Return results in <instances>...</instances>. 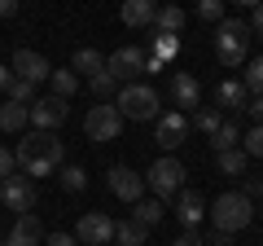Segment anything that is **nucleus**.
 <instances>
[{"mask_svg": "<svg viewBox=\"0 0 263 246\" xmlns=\"http://www.w3.org/2000/svg\"><path fill=\"white\" fill-rule=\"evenodd\" d=\"M193 123H197V128H202L206 136H215V132H219V123H224V119H219V110H197V114H193Z\"/></svg>", "mask_w": 263, "mask_h": 246, "instance_id": "7c9ffc66", "label": "nucleus"}, {"mask_svg": "<svg viewBox=\"0 0 263 246\" xmlns=\"http://www.w3.org/2000/svg\"><path fill=\"white\" fill-rule=\"evenodd\" d=\"M246 114H254V123H263V97H254V101L246 106Z\"/></svg>", "mask_w": 263, "mask_h": 246, "instance_id": "ea45409f", "label": "nucleus"}, {"mask_svg": "<svg viewBox=\"0 0 263 246\" xmlns=\"http://www.w3.org/2000/svg\"><path fill=\"white\" fill-rule=\"evenodd\" d=\"M215 57L224 66H246L250 62V27L241 18H224L215 27Z\"/></svg>", "mask_w": 263, "mask_h": 246, "instance_id": "7ed1b4c3", "label": "nucleus"}, {"mask_svg": "<svg viewBox=\"0 0 263 246\" xmlns=\"http://www.w3.org/2000/svg\"><path fill=\"white\" fill-rule=\"evenodd\" d=\"M241 150H246V159H263V123H254L241 136Z\"/></svg>", "mask_w": 263, "mask_h": 246, "instance_id": "c85d7f7f", "label": "nucleus"}, {"mask_svg": "<svg viewBox=\"0 0 263 246\" xmlns=\"http://www.w3.org/2000/svg\"><path fill=\"white\" fill-rule=\"evenodd\" d=\"M27 123H31L27 106H18V101H5V106H0V132H22Z\"/></svg>", "mask_w": 263, "mask_h": 246, "instance_id": "aec40b11", "label": "nucleus"}, {"mask_svg": "<svg viewBox=\"0 0 263 246\" xmlns=\"http://www.w3.org/2000/svg\"><path fill=\"white\" fill-rule=\"evenodd\" d=\"M246 93L250 97H263V57H254V62H246Z\"/></svg>", "mask_w": 263, "mask_h": 246, "instance_id": "bb28decb", "label": "nucleus"}, {"mask_svg": "<svg viewBox=\"0 0 263 246\" xmlns=\"http://www.w3.org/2000/svg\"><path fill=\"white\" fill-rule=\"evenodd\" d=\"M154 27H158V36H180V31H184V9H180V5H158Z\"/></svg>", "mask_w": 263, "mask_h": 246, "instance_id": "a211bd4d", "label": "nucleus"}, {"mask_svg": "<svg viewBox=\"0 0 263 246\" xmlns=\"http://www.w3.org/2000/svg\"><path fill=\"white\" fill-rule=\"evenodd\" d=\"M162 62L154 53H145V48H114L110 57H105V71H110L114 79H141V75H154Z\"/></svg>", "mask_w": 263, "mask_h": 246, "instance_id": "20e7f679", "label": "nucleus"}, {"mask_svg": "<svg viewBox=\"0 0 263 246\" xmlns=\"http://www.w3.org/2000/svg\"><path fill=\"white\" fill-rule=\"evenodd\" d=\"M5 246H44V229H40L35 211H27V216L13 220V229H9V237H5Z\"/></svg>", "mask_w": 263, "mask_h": 246, "instance_id": "4468645a", "label": "nucleus"}, {"mask_svg": "<svg viewBox=\"0 0 263 246\" xmlns=\"http://www.w3.org/2000/svg\"><path fill=\"white\" fill-rule=\"evenodd\" d=\"M35 180H27V176H18V171H13L9 180H0V202H5V207L9 211H18V216H27L31 207H35Z\"/></svg>", "mask_w": 263, "mask_h": 246, "instance_id": "1a4fd4ad", "label": "nucleus"}, {"mask_svg": "<svg viewBox=\"0 0 263 246\" xmlns=\"http://www.w3.org/2000/svg\"><path fill=\"white\" fill-rule=\"evenodd\" d=\"M197 18H206V22H224V5H219V0H202V5H197Z\"/></svg>", "mask_w": 263, "mask_h": 246, "instance_id": "72a5a7b5", "label": "nucleus"}, {"mask_svg": "<svg viewBox=\"0 0 263 246\" xmlns=\"http://www.w3.org/2000/svg\"><path fill=\"white\" fill-rule=\"evenodd\" d=\"M145 237H149V229L136 224V220H119L114 224V242L119 246H145Z\"/></svg>", "mask_w": 263, "mask_h": 246, "instance_id": "4be33fe9", "label": "nucleus"}, {"mask_svg": "<svg viewBox=\"0 0 263 246\" xmlns=\"http://www.w3.org/2000/svg\"><path fill=\"white\" fill-rule=\"evenodd\" d=\"M246 27H250V36L263 31V5H250V22H246Z\"/></svg>", "mask_w": 263, "mask_h": 246, "instance_id": "4c0bfd02", "label": "nucleus"}, {"mask_svg": "<svg viewBox=\"0 0 263 246\" xmlns=\"http://www.w3.org/2000/svg\"><path fill=\"white\" fill-rule=\"evenodd\" d=\"M13 171H18V159H13L9 145H0V180H9Z\"/></svg>", "mask_w": 263, "mask_h": 246, "instance_id": "f704fd0d", "label": "nucleus"}, {"mask_svg": "<svg viewBox=\"0 0 263 246\" xmlns=\"http://www.w3.org/2000/svg\"><path fill=\"white\" fill-rule=\"evenodd\" d=\"M154 13H158L154 0H127L119 9V18H123V27H154Z\"/></svg>", "mask_w": 263, "mask_h": 246, "instance_id": "f3484780", "label": "nucleus"}, {"mask_svg": "<svg viewBox=\"0 0 263 246\" xmlns=\"http://www.w3.org/2000/svg\"><path fill=\"white\" fill-rule=\"evenodd\" d=\"M145 185L154 189L158 202L171 198V194H180V189H184V163H180V159H158L149 167V176H145Z\"/></svg>", "mask_w": 263, "mask_h": 246, "instance_id": "423d86ee", "label": "nucleus"}, {"mask_svg": "<svg viewBox=\"0 0 263 246\" xmlns=\"http://www.w3.org/2000/svg\"><path fill=\"white\" fill-rule=\"evenodd\" d=\"M206 216V202H202V194L193 189H180V202H176V220L180 229H197V220Z\"/></svg>", "mask_w": 263, "mask_h": 246, "instance_id": "2eb2a0df", "label": "nucleus"}, {"mask_svg": "<svg viewBox=\"0 0 263 246\" xmlns=\"http://www.w3.org/2000/svg\"><path fill=\"white\" fill-rule=\"evenodd\" d=\"M35 84H27V79H13V84H9V101H18V106H31V101H35Z\"/></svg>", "mask_w": 263, "mask_h": 246, "instance_id": "c756f323", "label": "nucleus"}, {"mask_svg": "<svg viewBox=\"0 0 263 246\" xmlns=\"http://www.w3.org/2000/svg\"><path fill=\"white\" fill-rule=\"evenodd\" d=\"M211 224H215V233H241V229H250L254 224V202H250V194H219L215 198V207H211Z\"/></svg>", "mask_w": 263, "mask_h": 246, "instance_id": "f03ea898", "label": "nucleus"}, {"mask_svg": "<svg viewBox=\"0 0 263 246\" xmlns=\"http://www.w3.org/2000/svg\"><path fill=\"white\" fill-rule=\"evenodd\" d=\"M114 84H119V79H114L110 71H101V75H92V79H88V88H92L97 97H110V93H114Z\"/></svg>", "mask_w": 263, "mask_h": 246, "instance_id": "473e14b6", "label": "nucleus"}, {"mask_svg": "<svg viewBox=\"0 0 263 246\" xmlns=\"http://www.w3.org/2000/svg\"><path fill=\"white\" fill-rule=\"evenodd\" d=\"M27 114H31V123H35V132H57L66 123V114H70V106L48 93V97H35V101L27 106Z\"/></svg>", "mask_w": 263, "mask_h": 246, "instance_id": "6e6552de", "label": "nucleus"}, {"mask_svg": "<svg viewBox=\"0 0 263 246\" xmlns=\"http://www.w3.org/2000/svg\"><path fill=\"white\" fill-rule=\"evenodd\" d=\"M105 189L114 194V198H123V202H136L145 198V176L141 171H132V167H110V176H105Z\"/></svg>", "mask_w": 263, "mask_h": 246, "instance_id": "9d476101", "label": "nucleus"}, {"mask_svg": "<svg viewBox=\"0 0 263 246\" xmlns=\"http://www.w3.org/2000/svg\"><path fill=\"white\" fill-rule=\"evenodd\" d=\"M13 159L27 171V180L31 176H53V171L66 167V145L57 141L53 132H31V136H22V145L13 150Z\"/></svg>", "mask_w": 263, "mask_h": 246, "instance_id": "f257e3e1", "label": "nucleus"}, {"mask_svg": "<svg viewBox=\"0 0 263 246\" xmlns=\"http://www.w3.org/2000/svg\"><path fill=\"white\" fill-rule=\"evenodd\" d=\"M171 97H176V101H180V106L189 110V106H197L202 88H197V79H193V75H184V71H180V75L171 79Z\"/></svg>", "mask_w": 263, "mask_h": 246, "instance_id": "412c9836", "label": "nucleus"}, {"mask_svg": "<svg viewBox=\"0 0 263 246\" xmlns=\"http://www.w3.org/2000/svg\"><path fill=\"white\" fill-rule=\"evenodd\" d=\"M162 216H167V207H162L158 198H141V202H136V211H132V220H136V224H145V229H154Z\"/></svg>", "mask_w": 263, "mask_h": 246, "instance_id": "5701e85b", "label": "nucleus"}, {"mask_svg": "<svg viewBox=\"0 0 263 246\" xmlns=\"http://www.w3.org/2000/svg\"><path fill=\"white\" fill-rule=\"evenodd\" d=\"M171 246H206V242H202V233H197V229H180V237H176Z\"/></svg>", "mask_w": 263, "mask_h": 246, "instance_id": "c9c22d12", "label": "nucleus"}, {"mask_svg": "<svg viewBox=\"0 0 263 246\" xmlns=\"http://www.w3.org/2000/svg\"><path fill=\"white\" fill-rule=\"evenodd\" d=\"M9 66H13V79H27V84H44V79L53 75V66H48V57H40L35 48H18Z\"/></svg>", "mask_w": 263, "mask_h": 246, "instance_id": "ddd939ff", "label": "nucleus"}, {"mask_svg": "<svg viewBox=\"0 0 263 246\" xmlns=\"http://www.w3.org/2000/svg\"><path fill=\"white\" fill-rule=\"evenodd\" d=\"M176 48H180V36H154V57H176Z\"/></svg>", "mask_w": 263, "mask_h": 246, "instance_id": "2f4dec72", "label": "nucleus"}, {"mask_svg": "<svg viewBox=\"0 0 263 246\" xmlns=\"http://www.w3.org/2000/svg\"><path fill=\"white\" fill-rule=\"evenodd\" d=\"M44 246H79V242H75V233H48Z\"/></svg>", "mask_w": 263, "mask_h": 246, "instance_id": "e433bc0d", "label": "nucleus"}, {"mask_svg": "<svg viewBox=\"0 0 263 246\" xmlns=\"http://www.w3.org/2000/svg\"><path fill=\"white\" fill-rule=\"evenodd\" d=\"M48 84H53V97H62V101H66V97L79 88V75H75V71H53Z\"/></svg>", "mask_w": 263, "mask_h": 246, "instance_id": "393cba45", "label": "nucleus"}, {"mask_svg": "<svg viewBox=\"0 0 263 246\" xmlns=\"http://www.w3.org/2000/svg\"><path fill=\"white\" fill-rule=\"evenodd\" d=\"M215 101L228 106V110H246V106H250V93H246L241 79H219L215 84Z\"/></svg>", "mask_w": 263, "mask_h": 246, "instance_id": "dca6fc26", "label": "nucleus"}, {"mask_svg": "<svg viewBox=\"0 0 263 246\" xmlns=\"http://www.w3.org/2000/svg\"><path fill=\"white\" fill-rule=\"evenodd\" d=\"M75 242H88V246H114V220L101 216V211H88L75 229Z\"/></svg>", "mask_w": 263, "mask_h": 246, "instance_id": "f8f14e48", "label": "nucleus"}, {"mask_svg": "<svg viewBox=\"0 0 263 246\" xmlns=\"http://www.w3.org/2000/svg\"><path fill=\"white\" fill-rule=\"evenodd\" d=\"M9 84H13V71H9V66H0V93H9Z\"/></svg>", "mask_w": 263, "mask_h": 246, "instance_id": "79ce46f5", "label": "nucleus"}, {"mask_svg": "<svg viewBox=\"0 0 263 246\" xmlns=\"http://www.w3.org/2000/svg\"><path fill=\"white\" fill-rule=\"evenodd\" d=\"M184 136H189V119H184V110H167V114H158V119H154V141H158L162 150H176V145H184Z\"/></svg>", "mask_w": 263, "mask_h": 246, "instance_id": "9b49d317", "label": "nucleus"}, {"mask_svg": "<svg viewBox=\"0 0 263 246\" xmlns=\"http://www.w3.org/2000/svg\"><path fill=\"white\" fill-rule=\"evenodd\" d=\"M246 163H250V159H246V150H241V145H237V150H219V154H215V167L224 171V176H241V171H246Z\"/></svg>", "mask_w": 263, "mask_h": 246, "instance_id": "b1692460", "label": "nucleus"}, {"mask_svg": "<svg viewBox=\"0 0 263 246\" xmlns=\"http://www.w3.org/2000/svg\"><path fill=\"white\" fill-rule=\"evenodd\" d=\"M18 13V0H0V18H13Z\"/></svg>", "mask_w": 263, "mask_h": 246, "instance_id": "a19ab883", "label": "nucleus"}, {"mask_svg": "<svg viewBox=\"0 0 263 246\" xmlns=\"http://www.w3.org/2000/svg\"><path fill=\"white\" fill-rule=\"evenodd\" d=\"M84 132H88V141H119L123 114L114 110L110 101H101V106H92V110L84 114Z\"/></svg>", "mask_w": 263, "mask_h": 246, "instance_id": "0eeeda50", "label": "nucleus"}, {"mask_svg": "<svg viewBox=\"0 0 263 246\" xmlns=\"http://www.w3.org/2000/svg\"><path fill=\"white\" fill-rule=\"evenodd\" d=\"M70 71H79V75H101L105 71V57L97 53V48H75V57H70Z\"/></svg>", "mask_w": 263, "mask_h": 246, "instance_id": "6ab92c4d", "label": "nucleus"}, {"mask_svg": "<svg viewBox=\"0 0 263 246\" xmlns=\"http://www.w3.org/2000/svg\"><path fill=\"white\" fill-rule=\"evenodd\" d=\"M62 189H70V194H84V189H88V171L79 167V163L62 167Z\"/></svg>", "mask_w": 263, "mask_h": 246, "instance_id": "a878e982", "label": "nucleus"}, {"mask_svg": "<svg viewBox=\"0 0 263 246\" xmlns=\"http://www.w3.org/2000/svg\"><path fill=\"white\" fill-rule=\"evenodd\" d=\"M114 110H119L123 119L149 123V119H158V93H154L149 84H127V88H119V101H114Z\"/></svg>", "mask_w": 263, "mask_h": 246, "instance_id": "39448f33", "label": "nucleus"}, {"mask_svg": "<svg viewBox=\"0 0 263 246\" xmlns=\"http://www.w3.org/2000/svg\"><path fill=\"white\" fill-rule=\"evenodd\" d=\"M202 242H206V246H233V237H228V233H211V237H202Z\"/></svg>", "mask_w": 263, "mask_h": 246, "instance_id": "58836bf2", "label": "nucleus"}, {"mask_svg": "<svg viewBox=\"0 0 263 246\" xmlns=\"http://www.w3.org/2000/svg\"><path fill=\"white\" fill-rule=\"evenodd\" d=\"M0 246H5V237H0Z\"/></svg>", "mask_w": 263, "mask_h": 246, "instance_id": "37998d69", "label": "nucleus"}, {"mask_svg": "<svg viewBox=\"0 0 263 246\" xmlns=\"http://www.w3.org/2000/svg\"><path fill=\"white\" fill-rule=\"evenodd\" d=\"M211 141H215V154H219V150H237L241 132H237V123H228V119H224V123H219V132L211 136Z\"/></svg>", "mask_w": 263, "mask_h": 246, "instance_id": "cd10ccee", "label": "nucleus"}]
</instances>
